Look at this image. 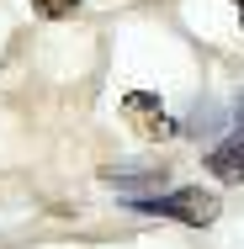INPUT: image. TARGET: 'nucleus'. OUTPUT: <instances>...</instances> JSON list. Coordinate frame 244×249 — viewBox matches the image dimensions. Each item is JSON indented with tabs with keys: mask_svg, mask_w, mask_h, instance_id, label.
Listing matches in <instances>:
<instances>
[{
	"mask_svg": "<svg viewBox=\"0 0 244 249\" xmlns=\"http://www.w3.org/2000/svg\"><path fill=\"white\" fill-rule=\"evenodd\" d=\"M133 212H149V217H170V223H186V228H212L223 201L218 191H202V186H181V191H154V196H128Z\"/></svg>",
	"mask_w": 244,
	"mask_h": 249,
	"instance_id": "nucleus-1",
	"label": "nucleus"
},
{
	"mask_svg": "<svg viewBox=\"0 0 244 249\" xmlns=\"http://www.w3.org/2000/svg\"><path fill=\"white\" fill-rule=\"evenodd\" d=\"M207 175H218L223 186H239V180H244V90L228 101L223 138L207 149Z\"/></svg>",
	"mask_w": 244,
	"mask_h": 249,
	"instance_id": "nucleus-2",
	"label": "nucleus"
},
{
	"mask_svg": "<svg viewBox=\"0 0 244 249\" xmlns=\"http://www.w3.org/2000/svg\"><path fill=\"white\" fill-rule=\"evenodd\" d=\"M101 180L112 191H122V196H144V191H159L165 186V170H154V164H106Z\"/></svg>",
	"mask_w": 244,
	"mask_h": 249,
	"instance_id": "nucleus-4",
	"label": "nucleus"
},
{
	"mask_svg": "<svg viewBox=\"0 0 244 249\" xmlns=\"http://www.w3.org/2000/svg\"><path fill=\"white\" fill-rule=\"evenodd\" d=\"M223 122H228V111H218L212 101H196L191 122H186L181 133H191V138H202V133H223Z\"/></svg>",
	"mask_w": 244,
	"mask_h": 249,
	"instance_id": "nucleus-5",
	"label": "nucleus"
},
{
	"mask_svg": "<svg viewBox=\"0 0 244 249\" xmlns=\"http://www.w3.org/2000/svg\"><path fill=\"white\" fill-rule=\"evenodd\" d=\"M32 5H38V16H48V21H64V16L80 11V0H32Z\"/></svg>",
	"mask_w": 244,
	"mask_h": 249,
	"instance_id": "nucleus-6",
	"label": "nucleus"
},
{
	"mask_svg": "<svg viewBox=\"0 0 244 249\" xmlns=\"http://www.w3.org/2000/svg\"><path fill=\"white\" fill-rule=\"evenodd\" d=\"M117 111H122V122L149 138V143H170V138H181V122L165 111V101L154 96V90H128V96L117 101Z\"/></svg>",
	"mask_w": 244,
	"mask_h": 249,
	"instance_id": "nucleus-3",
	"label": "nucleus"
},
{
	"mask_svg": "<svg viewBox=\"0 0 244 249\" xmlns=\"http://www.w3.org/2000/svg\"><path fill=\"white\" fill-rule=\"evenodd\" d=\"M234 5H239V27H244V0H234Z\"/></svg>",
	"mask_w": 244,
	"mask_h": 249,
	"instance_id": "nucleus-7",
	"label": "nucleus"
}]
</instances>
